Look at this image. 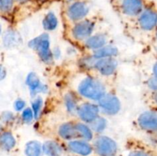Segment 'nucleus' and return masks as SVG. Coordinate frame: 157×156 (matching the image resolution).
I'll return each mask as SVG.
<instances>
[{
  "label": "nucleus",
  "mask_w": 157,
  "mask_h": 156,
  "mask_svg": "<svg viewBox=\"0 0 157 156\" xmlns=\"http://www.w3.org/2000/svg\"><path fill=\"white\" fill-rule=\"evenodd\" d=\"M76 126L81 138L84 139L85 140H91L92 138H93V133H92L90 128L84 125V123H81V122L76 123Z\"/></svg>",
  "instance_id": "21"
},
{
  "label": "nucleus",
  "mask_w": 157,
  "mask_h": 156,
  "mask_svg": "<svg viewBox=\"0 0 157 156\" xmlns=\"http://www.w3.org/2000/svg\"><path fill=\"white\" fill-rule=\"evenodd\" d=\"M65 103L66 106H67V110L71 112H76L78 105L77 104V102L75 100L74 96H72L71 93H68V94L66 95Z\"/></svg>",
  "instance_id": "24"
},
{
  "label": "nucleus",
  "mask_w": 157,
  "mask_h": 156,
  "mask_svg": "<svg viewBox=\"0 0 157 156\" xmlns=\"http://www.w3.org/2000/svg\"><path fill=\"white\" fill-rule=\"evenodd\" d=\"M149 86L151 89H153V90H156V78L153 77L151 79H150L149 80Z\"/></svg>",
  "instance_id": "29"
},
{
  "label": "nucleus",
  "mask_w": 157,
  "mask_h": 156,
  "mask_svg": "<svg viewBox=\"0 0 157 156\" xmlns=\"http://www.w3.org/2000/svg\"><path fill=\"white\" fill-rule=\"evenodd\" d=\"M118 49L115 46L105 45L98 50H94V58H113L117 55Z\"/></svg>",
  "instance_id": "15"
},
{
  "label": "nucleus",
  "mask_w": 157,
  "mask_h": 156,
  "mask_svg": "<svg viewBox=\"0 0 157 156\" xmlns=\"http://www.w3.org/2000/svg\"><path fill=\"white\" fill-rule=\"evenodd\" d=\"M68 147L71 151L81 155H88L92 151L91 146L83 141H71L69 142Z\"/></svg>",
  "instance_id": "14"
},
{
  "label": "nucleus",
  "mask_w": 157,
  "mask_h": 156,
  "mask_svg": "<svg viewBox=\"0 0 157 156\" xmlns=\"http://www.w3.org/2000/svg\"><path fill=\"white\" fill-rule=\"evenodd\" d=\"M2 125H0V133L2 132Z\"/></svg>",
  "instance_id": "32"
},
{
  "label": "nucleus",
  "mask_w": 157,
  "mask_h": 156,
  "mask_svg": "<svg viewBox=\"0 0 157 156\" xmlns=\"http://www.w3.org/2000/svg\"><path fill=\"white\" fill-rule=\"evenodd\" d=\"M95 28V22L90 18H84L72 24L69 32L71 39L75 41H84L92 35Z\"/></svg>",
  "instance_id": "3"
},
{
  "label": "nucleus",
  "mask_w": 157,
  "mask_h": 156,
  "mask_svg": "<svg viewBox=\"0 0 157 156\" xmlns=\"http://www.w3.org/2000/svg\"><path fill=\"white\" fill-rule=\"evenodd\" d=\"M43 27L47 31H53L57 28L58 24V18L55 12L52 11H49L45 16L44 17V19L42 21Z\"/></svg>",
  "instance_id": "18"
},
{
  "label": "nucleus",
  "mask_w": 157,
  "mask_h": 156,
  "mask_svg": "<svg viewBox=\"0 0 157 156\" xmlns=\"http://www.w3.org/2000/svg\"><path fill=\"white\" fill-rule=\"evenodd\" d=\"M15 2H20V3H22V2H26L27 0H15Z\"/></svg>",
  "instance_id": "31"
},
{
  "label": "nucleus",
  "mask_w": 157,
  "mask_h": 156,
  "mask_svg": "<svg viewBox=\"0 0 157 156\" xmlns=\"http://www.w3.org/2000/svg\"><path fill=\"white\" fill-rule=\"evenodd\" d=\"M77 90L81 96L91 100H99L107 93L106 86L98 78L87 76L78 82Z\"/></svg>",
  "instance_id": "1"
},
{
  "label": "nucleus",
  "mask_w": 157,
  "mask_h": 156,
  "mask_svg": "<svg viewBox=\"0 0 157 156\" xmlns=\"http://www.w3.org/2000/svg\"><path fill=\"white\" fill-rule=\"evenodd\" d=\"M43 150L48 156H60L61 148L58 143L52 141H48L43 145Z\"/></svg>",
  "instance_id": "19"
},
{
  "label": "nucleus",
  "mask_w": 157,
  "mask_h": 156,
  "mask_svg": "<svg viewBox=\"0 0 157 156\" xmlns=\"http://www.w3.org/2000/svg\"><path fill=\"white\" fill-rule=\"evenodd\" d=\"M117 67V61L113 58H95L91 68H94L96 71L102 76H109L115 73Z\"/></svg>",
  "instance_id": "6"
},
{
  "label": "nucleus",
  "mask_w": 157,
  "mask_h": 156,
  "mask_svg": "<svg viewBox=\"0 0 157 156\" xmlns=\"http://www.w3.org/2000/svg\"><path fill=\"white\" fill-rule=\"evenodd\" d=\"M1 32H2V26L1 24H0V34H1Z\"/></svg>",
  "instance_id": "33"
},
{
  "label": "nucleus",
  "mask_w": 157,
  "mask_h": 156,
  "mask_svg": "<svg viewBox=\"0 0 157 156\" xmlns=\"http://www.w3.org/2000/svg\"><path fill=\"white\" fill-rule=\"evenodd\" d=\"M29 46L37 52L40 59L45 64H50L53 61V54L50 48V41L48 35H41L32 40Z\"/></svg>",
  "instance_id": "4"
},
{
  "label": "nucleus",
  "mask_w": 157,
  "mask_h": 156,
  "mask_svg": "<svg viewBox=\"0 0 157 156\" xmlns=\"http://www.w3.org/2000/svg\"><path fill=\"white\" fill-rule=\"evenodd\" d=\"M6 75V69L2 67V66L0 64V80H2L4 79L5 76Z\"/></svg>",
  "instance_id": "30"
},
{
  "label": "nucleus",
  "mask_w": 157,
  "mask_h": 156,
  "mask_svg": "<svg viewBox=\"0 0 157 156\" xmlns=\"http://www.w3.org/2000/svg\"><path fill=\"white\" fill-rule=\"evenodd\" d=\"M90 5L84 0H74L65 9V16L71 24L87 18L90 12Z\"/></svg>",
  "instance_id": "2"
},
{
  "label": "nucleus",
  "mask_w": 157,
  "mask_h": 156,
  "mask_svg": "<svg viewBox=\"0 0 157 156\" xmlns=\"http://www.w3.org/2000/svg\"><path fill=\"white\" fill-rule=\"evenodd\" d=\"M119 2L121 12L129 17L138 16L146 7L144 0H121Z\"/></svg>",
  "instance_id": "7"
},
{
  "label": "nucleus",
  "mask_w": 157,
  "mask_h": 156,
  "mask_svg": "<svg viewBox=\"0 0 157 156\" xmlns=\"http://www.w3.org/2000/svg\"><path fill=\"white\" fill-rule=\"evenodd\" d=\"M58 134L62 139L67 140H71L81 137L77 128L76 123H72V122H67L61 125L58 129Z\"/></svg>",
  "instance_id": "13"
},
{
  "label": "nucleus",
  "mask_w": 157,
  "mask_h": 156,
  "mask_svg": "<svg viewBox=\"0 0 157 156\" xmlns=\"http://www.w3.org/2000/svg\"><path fill=\"white\" fill-rule=\"evenodd\" d=\"M118 1H121V0H118Z\"/></svg>",
  "instance_id": "34"
},
{
  "label": "nucleus",
  "mask_w": 157,
  "mask_h": 156,
  "mask_svg": "<svg viewBox=\"0 0 157 156\" xmlns=\"http://www.w3.org/2000/svg\"><path fill=\"white\" fill-rule=\"evenodd\" d=\"M84 42V45L86 48L93 50H98L106 45L107 42V35L103 33L90 35Z\"/></svg>",
  "instance_id": "12"
},
{
  "label": "nucleus",
  "mask_w": 157,
  "mask_h": 156,
  "mask_svg": "<svg viewBox=\"0 0 157 156\" xmlns=\"http://www.w3.org/2000/svg\"><path fill=\"white\" fill-rule=\"evenodd\" d=\"M90 125H91V128L94 130L95 132H101L105 128L107 122L104 118L101 117H97L94 120L90 122Z\"/></svg>",
  "instance_id": "23"
},
{
  "label": "nucleus",
  "mask_w": 157,
  "mask_h": 156,
  "mask_svg": "<svg viewBox=\"0 0 157 156\" xmlns=\"http://www.w3.org/2000/svg\"><path fill=\"white\" fill-rule=\"evenodd\" d=\"M15 145V139L9 132L0 133V147L4 150H11Z\"/></svg>",
  "instance_id": "16"
},
{
  "label": "nucleus",
  "mask_w": 157,
  "mask_h": 156,
  "mask_svg": "<svg viewBox=\"0 0 157 156\" xmlns=\"http://www.w3.org/2000/svg\"><path fill=\"white\" fill-rule=\"evenodd\" d=\"M76 113L81 120L90 123L98 116L99 107L90 102H84L78 106Z\"/></svg>",
  "instance_id": "10"
},
{
  "label": "nucleus",
  "mask_w": 157,
  "mask_h": 156,
  "mask_svg": "<svg viewBox=\"0 0 157 156\" xmlns=\"http://www.w3.org/2000/svg\"><path fill=\"white\" fill-rule=\"evenodd\" d=\"M138 124L142 129L149 132H156L157 117L156 111H147L138 118Z\"/></svg>",
  "instance_id": "11"
},
{
  "label": "nucleus",
  "mask_w": 157,
  "mask_h": 156,
  "mask_svg": "<svg viewBox=\"0 0 157 156\" xmlns=\"http://www.w3.org/2000/svg\"><path fill=\"white\" fill-rule=\"evenodd\" d=\"M15 3V0H0V14H10L13 11Z\"/></svg>",
  "instance_id": "22"
},
{
  "label": "nucleus",
  "mask_w": 157,
  "mask_h": 156,
  "mask_svg": "<svg viewBox=\"0 0 157 156\" xmlns=\"http://www.w3.org/2000/svg\"><path fill=\"white\" fill-rule=\"evenodd\" d=\"M129 156H150L148 153L144 151H133L130 153Z\"/></svg>",
  "instance_id": "27"
},
{
  "label": "nucleus",
  "mask_w": 157,
  "mask_h": 156,
  "mask_svg": "<svg viewBox=\"0 0 157 156\" xmlns=\"http://www.w3.org/2000/svg\"><path fill=\"white\" fill-rule=\"evenodd\" d=\"M99 106L107 114L115 115L121 110V102L117 96L112 93H106L98 100Z\"/></svg>",
  "instance_id": "9"
},
{
  "label": "nucleus",
  "mask_w": 157,
  "mask_h": 156,
  "mask_svg": "<svg viewBox=\"0 0 157 156\" xmlns=\"http://www.w3.org/2000/svg\"><path fill=\"white\" fill-rule=\"evenodd\" d=\"M26 83H27L28 86L30 87L32 93H35V94L38 93V92L41 91V90L44 87V86L41 84L38 76H37L36 73H33V72H31L28 75L27 79H26Z\"/></svg>",
  "instance_id": "17"
},
{
  "label": "nucleus",
  "mask_w": 157,
  "mask_h": 156,
  "mask_svg": "<svg viewBox=\"0 0 157 156\" xmlns=\"http://www.w3.org/2000/svg\"><path fill=\"white\" fill-rule=\"evenodd\" d=\"M33 116L34 115L32 110L30 108H27L24 110L22 115H21V117H22L24 122H30L32 120V119H33Z\"/></svg>",
  "instance_id": "26"
},
{
  "label": "nucleus",
  "mask_w": 157,
  "mask_h": 156,
  "mask_svg": "<svg viewBox=\"0 0 157 156\" xmlns=\"http://www.w3.org/2000/svg\"><path fill=\"white\" fill-rule=\"evenodd\" d=\"M138 23L144 31H152L156 25V12L152 7H145L138 15Z\"/></svg>",
  "instance_id": "8"
},
{
  "label": "nucleus",
  "mask_w": 157,
  "mask_h": 156,
  "mask_svg": "<svg viewBox=\"0 0 157 156\" xmlns=\"http://www.w3.org/2000/svg\"><path fill=\"white\" fill-rule=\"evenodd\" d=\"M94 148L100 156H115L117 146L114 141L107 136H100L94 142Z\"/></svg>",
  "instance_id": "5"
},
{
  "label": "nucleus",
  "mask_w": 157,
  "mask_h": 156,
  "mask_svg": "<svg viewBox=\"0 0 157 156\" xmlns=\"http://www.w3.org/2000/svg\"><path fill=\"white\" fill-rule=\"evenodd\" d=\"M41 105H42V99L41 98H36L32 102V112L35 119L38 118L41 112Z\"/></svg>",
  "instance_id": "25"
},
{
  "label": "nucleus",
  "mask_w": 157,
  "mask_h": 156,
  "mask_svg": "<svg viewBox=\"0 0 157 156\" xmlns=\"http://www.w3.org/2000/svg\"><path fill=\"white\" fill-rule=\"evenodd\" d=\"M15 107L17 110H22L25 107V102L22 100H17L15 103Z\"/></svg>",
  "instance_id": "28"
},
{
  "label": "nucleus",
  "mask_w": 157,
  "mask_h": 156,
  "mask_svg": "<svg viewBox=\"0 0 157 156\" xmlns=\"http://www.w3.org/2000/svg\"><path fill=\"white\" fill-rule=\"evenodd\" d=\"M41 151V145L36 141L29 142L26 145L25 154L27 156H40Z\"/></svg>",
  "instance_id": "20"
}]
</instances>
